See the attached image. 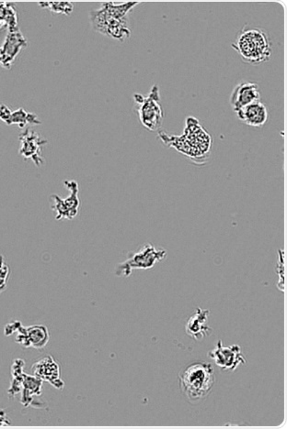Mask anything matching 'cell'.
I'll list each match as a JSON object with an SVG mask.
<instances>
[{"label": "cell", "instance_id": "18", "mask_svg": "<svg viewBox=\"0 0 287 429\" xmlns=\"http://www.w3.org/2000/svg\"><path fill=\"white\" fill-rule=\"evenodd\" d=\"M29 122L31 124H41L40 120L34 114L26 112L23 108H20L13 112L10 111V116L6 122L8 125L17 124L20 126V128L25 127Z\"/></svg>", "mask_w": 287, "mask_h": 429}, {"label": "cell", "instance_id": "6", "mask_svg": "<svg viewBox=\"0 0 287 429\" xmlns=\"http://www.w3.org/2000/svg\"><path fill=\"white\" fill-rule=\"evenodd\" d=\"M134 105L139 122L144 128L149 131H157L162 126L164 119V110L160 104V88L155 85L152 87L148 96L141 94H134Z\"/></svg>", "mask_w": 287, "mask_h": 429}, {"label": "cell", "instance_id": "14", "mask_svg": "<svg viewBox=\"0 0 287 429\" xmlns=\"http://www.w3.org/2000/svg\"><path fill=\"white\" fill-rule=\"evenodd\" d=\"M240 122L250 127L262 128L268 122V110L260 101L251 103L235 112Z\"/></svg>", "mask_w": 287, "mask_h": 429}, {"label": "cell", "instance_id": "13", "mask_svg": "<svg viewBox=\"0 0 287 429\" xmlns=\"http://www.w3.org/2000/svg\"><path fill=\"white\" fill-rule=\"evenodd\" d=\"M259 101L260 93L258 84L255 82H241L231 93L230 104L236 112L240 108Z\"/></svg>", "mask_w": 287, "mask_h": 429}, {"label": "cell", "instance_id": "16", "mask_svg": "<svg viewBox=\"0 0 287 429\" xmlns=\"http://www.w3.org/2000/svg\"><path fill=\"white\" fill-rule=\"evenodd\" d=\"M43 381L36 376L25 375L23 377L22 387V402L25 407L31 404L32 396L42 393Z\"/></svg>", "mask_w": 287, "mask_h": 429}, {"label": "cell", "instance_id": "12", "mask_svg": "<svg viewBox=\"0 0 287 429\" xmlns=\"http://www.w3.org/2000/svg\"><path fill=\"white\" fill-rule=\"evenodd\" d=\"M27 46V41L19 31H10L3 45L0 47V66L10 69L14 59Z\"/></svg>", "mask_w": 287, "mask_h": 429}, {"label": "cell", "instance_id": "15", "mask_svg": "<svg viewBox=\"0 0 287 429\" xmlns=\"http://www.w3.org/2000/svg\"><path fill=\"white\" fill-rule=\"evenodd\" d=\"M209 315V310L197 308L195 314L187 321L186 334L195 340H203L204 337L209 336L213 331V329L208 326Z\"/></svg>", "mask_w": 287, "mask_h": 429}, {"label": "cell", "instance_id": "11", "mask_svg": "<svg viewBox=\"0 0 287 429\" xmlns=\"http://www.w3.org/2000/svg\"><path fill=\"white\" fill-rule=\"evenodd\" d=\"M20 154L22 157L31 159L37 166H43L42 148L48 140H43L36 132L27 129L20 135Z\"/></svg>", "mask_w": 287, "mask_h": 429}, {"label": "cell", "instance_id": "9", "mask_svg": "<svg viewBox=\"0 0 287 429\" xmlns=\"http://www.w3.org/2000/svg\"><path fill=\"white\" fill-rule=\"evenodd\" d=\"M208 357L225 372L235 371L240 364L247 363L239 345L224 346L222 340H219L215 349L208 352Z\"/></svg>", "mask_w": 287, "mask_h": 429}, {"label": "cell", "instance_id": "2", "mask_svg": "<svg viewBox=\"0 0 287 429\" xmlns=\"http://www.w3.org/2000/svg\"><path fill=\"white\" fill-rule=\"evenodd\" d=\"M141 1H127L115 4L104 2L102 7L90 13V23L95 31L124 42L131 37L130 14Z\"/></svg>", "mask_w": 287, "mask_h": 429}, {"label": "cell", "instance_id": "4", "mask_svg": "<svg viewBox=\"0 0 287 429\" xmlns=\"http://www.w3.org/2000/svg\"><path fill=\"white\" fill-rule=\"evenodd\" d=\"M231 47L246 64L258 66L267 61L272 54L270 37L265 29L246 24L237 35Z\"/></svg>", "mask_w": 287, "mask_h": 429}, {"label": "cell", "instance_id": "1", "mask_svg": "<svg viewBox=\"0 0 287 429\" xmlns=\"http://www.w3.org/2000/svg\"><path fill=\"white\" fill-rule=\"evenodd\" d=\"M159 139L167 147L174 148L196 164H204L210 157L212 138L195 117H188L183 135L176 136L160 131Z\"/></svg>", "mask_w": 287, "mask_h": 429}, {"label": "cell", "instance_id": "3", "mask_svg": "<svg viewBox=\"0 0 287 429\" xmlns=\"http://www.w3.org/2000/svg\"><path fill=\"white\" fill-rule=\"evenodd\" d=\"M178 381L186 401L197 405L207 398L215 386V370L211 363L196 361L188 364L180 372Z\"/></svg>", "mask_w": 287, "mask_h": 429}, {"label": "cell", "instance_id": "17", "mask_svg": "<svg viewBox=\"0 0 287 429\" xmlns=\"http://www.w3.org/2000/svg\"><path fill=\"white\" fill-rule=\"evenodd\" d=\"M24 365V361L17 358V360L14 361L13 367H11L13 381H11L10 388L8 391L10 398L22 392V381L23 377H24V372H23V367Z\"/></svg>", "mask_w": 287, "mask_h": 429}, {"label": "cell", "instance_id": "19", "mask_svg": "<svg viewBox=\"0 0 287 429\" xmlns=\"http://www.w3.org/2000/svg\"><path fill=\"white\" fill-rule=\"evenodd\" d=\"M43 8H48L50 10L55 11V13H63L69 15L72 13L74 6L70 2H46L43 4Z\"/></svg>", "mask_w": 287, "mask_h": 429}, {"label": "cell", "instance_id": "21", "mask_svg": "<svg viewBox=\"0 0 287 429\" xmlns=\"http://www.w3.org/2000/svg\"><path fill=\"white\" fill-rule=\"evenodd\" d=\"M10 419L6 415L4 410H0V427L10 426Z\"/></svg>", "mask_w": 287, "mask_h": 429}, {"label": "cell", "instance_id": "7", "mask_svg": "<svg viewBox=\"0 0 287 429\" xmlns=\"http://www.w3.org/2000/svg\"><path fill=\"white\" fill-rule=\"evenodd\" d=\"M4 331L6 336H10L17 332L15 342L23 348H46L50 339L48 328L42 325L26 328L23 327L22 323L13 321L6 326Z\"/></svg>", "mask_w": 287, "mask_h": 429}, {"label": "cell", "instance_id": "20", "mask_svg": "<svg viewBox=\"0 0 287 429\" xmlns=\"http://www.w3.org/2000/svg\"><path fill=\"white\" fill-rule=\"evenodd\" d=\"M277 273L278 276H279V289L284 291V280H285V266H284V252H282V256L279 257V260H278V266H277Z\"/></svg>", "mask_w": 287, "mask_h": 429}, {"label": "cell", "instance_id": "10", "mask_svg": "<svg viewBox=\"0 0 287 429\" xmlns=\"http://www.w3.org/2000/svg\"><path fill=\"white\" fill-rule=\"evenodd\" d=\"M32 373L41 380L48 381L58 390H63L64 383L61 379L60 366L52 356L41 358L32 365Z\"/></svg>", "mask_w": 287, "mask_h": 429}, {"label": "cell", "instance_id": "8", "mask_svg": "<svg viewBox=\"0 0 287 429\" xmlns=\"http://www.w3.org/2000/svg\"><path fill=\"white\" fill-rule=\"evenodd\" d=\"M64 187L70 192L67 198H61L60 196L52 195L51 196V208L57 212L55 219L57 220L75 219L80 212V201L78 198V184L76 181H64Z\"/></svg>", "mask_w": 287, "mask_h": 429}, {"label": "cell", "instance_id": "5", "mask_svg": "<svg viewBox=\"0 0 287 429\" xmlns=\"http://www.w3.org/2000/svg\"><path fill=\"white\" fill-rule=\"evenodd\" d=\"M168 252L152 243H146L137 251L129 252L127 259L117 264L115 275L120 277H129L133 270H150L165 260Z\"/></svg>", "mask_w": 287, "mask_h": 429}]
</instances>
